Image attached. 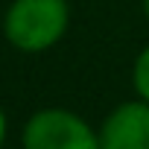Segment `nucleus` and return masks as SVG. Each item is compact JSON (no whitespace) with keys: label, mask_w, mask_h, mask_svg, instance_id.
I'll use <instances>...</instances> for the list:
<instances>
[{"label":"nucleus","mask_w":149,"mask_h":149,"mask_svg":"<svg viewBox=\"0 0 149 149\" xmlns=\"http://www.w3.org/2000/svg\"><path fill=\"white\" fill-rule=\"evenodd\" d=\"M97 132L100 149H149V102L134 97L114 105Z\"/></svg>","instance_id":"nucleus-3"},{"label":"nucleus","mask_w":149,"mask_h":149,"mask_svg":"<svg viewBox=\"0 0 149 149\" xmlns=\"http://www.w3.org/2000/svg\"><path fill=\"white\" fill-rule=\"evenodd\" d=\"M21 149H100V132L79 111L47 105L26 117Z\"/></svg>","instance_id":"nucleus-2"},{"label":"nucleus","mask_w":149,"mask_h":149,"mask_svg":"<svg viewBox=\"0 0 149 149\" xmlns=\"http://www.w3.org/2000/svg\"><path fill=\"white\" fill-rule=\"evenodd\" d=\"M132 88H134V97H140V100L149 102V44L134 56V64H132Z\"/></svg>","instance_id":"nucleus-4"},{"label":"nucleus","mask_w":149,"mask_h":149,"mask_svg":"<svg viewBox=\"0 0 149 149\" xmlns=\"http://www.w3.org/2000/svg\"><path fill=\"white\" fill-rule=\"evenodd\" d=\"M143 3V15H146V21H149V0H140Z\"/></svg>","instance_id":"nucleus-6"},{"label":"nucleus","mask_w":149,"mask_h":149,"mask_svg":"<svg viewBox=\"0 0 149 149\" xmlns=\"http://www.w3.org/2000/svg\"><path fill=\"white\" fill-rule=\"evenodd\" d=\"M6 140H9V117H6L3 105H0V149L6 146Z\"/></svg>","instance_id":"nucleus-5"},{"label":"nucleus","mask_w":149,"mask_h":149,"mask_svg":"<svg viewBox=\"0 0 149 149\" xmlns=\"http://www.w3.org/2000/svg\"><path fill=\"white\" fill-rule=\"evenodd\" d=\"M3 38L18 53H47L70 29L67 0H12L3 12Z\"/></svg>","instance_id":"nucleus-1"}]
</instances>
